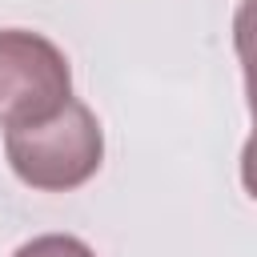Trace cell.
<instances>
[{
	"instance_id": "1",
	"label": "cell",
	"mask_w": 257,
	"mask_h": 257,
	"mask_svg": "<svg viewBox=\"0 0 257 257\" xmlns=\"http://www.w3.org/2000/svg\"><path fill=\"white\" fill-rule=\"evenodd\" d=\"M4 157L12 173L40 193H68L96 177L104 161V133L84 100H68L56 116L4 133Z\"/></svg>"
},
{
	"instance_id": "2",
	"label": "cell",
	"mask_w": 257,
	"mask_h": 257,
	"mask_svg": "<svg viewBox=\"0 0 257 257\" xmlns=\"http://www.w3.org/2000/svg\"><path fill=\"white\" fill-rule=\"evenodd\" d=\"M72 100L68 56L40 32L0 28V128H24L56 116Z\"/></svg>"
},
{
	"instance_id": "3",
	"label": "cell",
	"mask_w": 257,
	"mask_h": 257,
	"mask_svg": "<svg viewBox=\"0 0 257 257\" xmlns=\"http://www.w3.org/2000/svg\"><path fill=\"white\" fill-rule=\"evenodd\" d=\"M12 257H96V253L72 233H40V237L24 241Z\"/></svg>"
},
{
	"instance_id": "4",
	"label": "cell",
	"mask_w": 257,
	"mask_h": 257,
	"mask_svg": "<svg viewBox=\"0 0 257 257\" xmlns=\"http://www.w3.org/2000/svg\"><path fill=\"white\" fill-rule=\"evenodd\" d=\"M233 48L237 56L257 48V0H241L233 12Z\"/></svg>"
},
{
	"instance_id": "5",
	"label": "cell",
	"mask_w": 257,
	"mask_h": 257,
	"mask_svg": "<svg viewBox=\"0 0 257 257\" xmlns=\"http://www.w3.org/2000/svg\"><path fill=\"white\" fill-rule=\"evenodd\" d=\"M241 68H245V104H249L253 133H257V48L241 52Z\"/></svg>"
},
{
	"instance_id": "6",
	"label": "cell",
	"mask_w": 257,
	"mask_h": 257,
	"mask_svg": "<svg viewBox=\"0 0 257 257\" xmlns=\"http://www.w3.org/2000/svg\"><path fill=\"white\" fill-rule=\"evenodd\" d=\"M241 185H245V193L257 201V133L245 141V149H241Z\"/></svg>"
}]
</instances>
